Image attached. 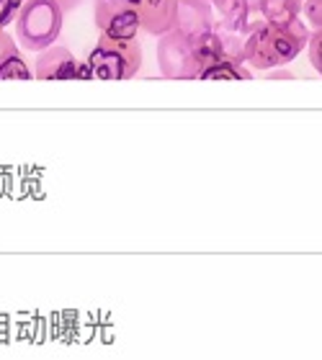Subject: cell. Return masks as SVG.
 <instances>
[{"instance_id":"6da1fadb","label":"cell","mask_w":322,"mask_h":360,"mask_svg":"<svg viewBox=\"0 0 322 360\" xmlns=\"http://www.w3.org/2000/svg\"><path fill=\"white\" fill-rule=\"evenodd\" d=\"M309 41V29L302 21L258 23L245 39V65L250 70H281L294 62Z\"/></svg>"},{"instance_id":"7a4b0ae2","label":"cell","mask_w":322,"mask_h":360,"mask_svg":"<svg viewBox=\"0 0 322 360\" xmlns=\"http://www.w3.org/2000/svg\"><path fill=\"white\" fill-rule=\"evenodd\" d=\"M65 13L54 0H26L16 15V39L26 52H44L62 34Z\"/></svg>"},{"instance_id":"3957f363","label":"cell","mask_w":322,"mask_h":360,"mask_svg":"<svg viewBox=\"0 0 322 360\" xmlns=\"http://www.w3.org/2000/svg\"><path fill=\"white\" fill-rule=\"evenodd\" d=\"M85 68L98 80H129L142 70V44L137 39L101 37L90 49Z\"/></svg>"},{"instance_id":"277c9868","label":"cell","mask_w":322,"mask_h":360,"mask_svg":"<svg viewBox=\"0 0 322 360\" xmlns=\"http://www.w3.org/2000/svg\"><path fill=\"white\" fill-rule=\"evenodd\" d=\"M158 68L168 80H199L202 65L196 52V39L173 29L158 39Z\"/></svg>"},{"instance_id":"5b68a950","label":"cell","mask_w":322,"mask_h":360,"mask_svg":"<svg viewBox=\"0 0 322 360\" xmlns=\"http://www.w3.org/2000/svg\"><path fill=\"white\" fill-rule=\"evenodd\" d=\"M93 21L104 37L137 39L140 15L135 0H93Z\"/></svg>"},{"instance_id":"8992f818","label":"cell","mask_w":322,"mask_h":360,"mask_svg":"<svg viewBox=\"0 0 322 360\" xmlns=\"http://www.w3.org/2000/svg\"><path fill=\"white\" fill-rule=\"evenodd\" d=\"M34 77L37 80H90L85 62H80L68 46L52 44L39 52L34 60Z\"/></svg>"},{"instance_id":"52a82bcc","label":"cell","mask_w":322,"mask_h":360,"mask_svg":"<svg viewBox=\"0 0 322 360\" xmlns=\"http://www.w3.org/2000/svg\"><path fill=\"white\" fill-rule=\"evenodd\" d=\"M140 15V31L150 37H165L175 29V11L178 0H135Z\"/></svg>"},{"instance_id":"ba28073f","label":"cell","mask_w":322,"mask_h":360,"mask_svg":"<svg viewBox=\"0 0 322 360\" xmlns=\"http://www.w3.org/2000/svg\"><path fill=\"white\" fill-rule=\"evenodd\" d=\"M175 29L188 34V37H204L214 31V13L211 6H199V3H180L175 11Z\"/></svg>"},{"instance_id":"9c48e42d","label":"cell","mask_w":322,"mask_h":360,"mask_svg":"<svg viewBox=\"0 0 322 360\" xmlns=\"http://www.w3.org/2000/svg\"><path fill=\"white\" fill-rule=\"evenodd\" d=\"M31 68L21 57L16 39L0 29V80H31Z\"/></svg>"},{"instance_id":"30bf717a","label":"cell","mask_w":322,"mask_h":360,"mask_svg":"<svg viewBox=\"0 0 322 360\" xmlns=\"http://www.w3.org/2000/svg\"><path fill=\"white\" fill-rule=\"evenodd\" d=\"M304 0H258V15L263 23L299 21Z\"/></svg>"},{"instance_id":"8fae6325","label":"cell","mask_w":322,"mask_h":360,"mask_svg":"<svg viewBox=\"0 0 322 360\" xmlns=\"http://www.w3.org/2000/svg\"><path fill=\"white\" fill-rule=\"evenodd\" d=\"M253 72L247 65H219V68L206 70L199 80H250Z\"/></svg>"},{"instance_id":"7c38bea8","label":"cell","mask_w":322,"mask_h":360,"mask_svg":"<svg viewBox=\"0 0 322 360\" xmlns=\"http://www.w3.org/2000/svg\"><path fill=\"white\" fill-rule=\"evenodd\" d=\"M307 49H309V62H312V68H315L317 75H322V26L309 34Z\"/></svg>"},{"instance_id":"4fadbf2b","label":"cell","mask_w":322,"mask_h":360,"mask_svg":"<svg viewBox=\"0 0 322 360\" xmlns=\"http://www.w3.org/2000/svg\"><path fill=\"white\" fill-rule=\"evenodd\" d=\"M21 6H23V0H0V29H6L8 23L16 21Z\"/></svg>"},{"instance_id":"5bb4252c","label":"cell","mask_w":322,"mask_h":360,"mask_svg":"<svg viewBox=\"0 0 322 360\" xmlns=\"http://www.w3.org/2000/svg\"><path fill=\"white\" fill-rule=\"evenodd\" d=\"M302 11H304V15L309 18V23H312L315 29H320L322 26V0H304Z\"/></svg>"},{"instance_id":"9a60e30c","label":"cell","mask_w":322,"mask_h":360,"mask_svg":"<svg viewBox=\"0 0 322 360\" xmlns=\"http://www.w3.org/2000/svg\"><path fill=\"white\" fill-rule=\"evenodd\" d=\"M54 3L62 8V13H70V11H75V8L82 6V0H54Z\"/></svg>"},{"instance_id":"2e32d148","label":"cell","mask_w":322,"mask_h":360,"mask_svg":"<svg viewBox=\"0 0 322 360\" xmlns=\"http://www.w3.org/2000/svg\"><path fill=\"white\" fill-rule=\"evenodd\" d=\"M292 72L289 70H271V75H268V80H292Z\"/></svg>"},{"instance_id":"e0dca14e","label":"cell","mask_w":322,"mask_h":360,"mask_svg":"<svg viewBox=\"0 0 322 360\" xmlns=\"http://www.w3.org/2000/svg\"><path fill=\"white\" fill-rule=\"evenodd\" d=\"M180 3H199V6H209L211 0H180Z\"/></svg>"},{"instance_id":"ac0fdd59","label":"cell","mask_w":322,"mask_h":360,"mask_svg":"<svg viewBox=\"0 0 322 360\" xmlns=\"http://www.w3.org/2000/svg\"><path fill=\"white\" fill-rule=\"evenodd\" d=\"M23 3H26V0H23Z\"/></svg>"}]
</instances>
